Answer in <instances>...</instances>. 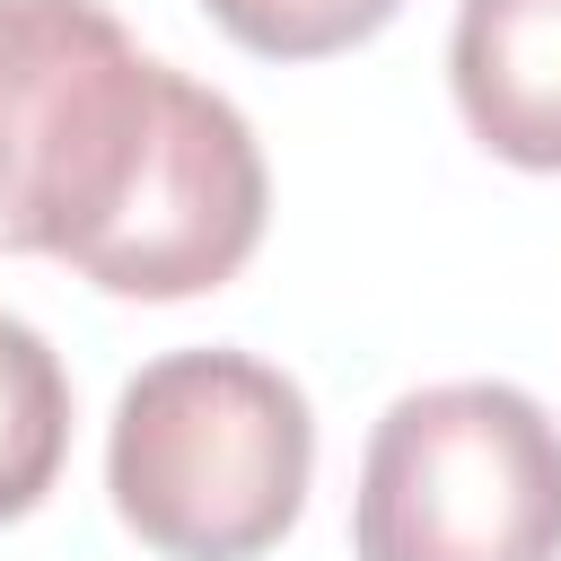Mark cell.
Here are the masks:
<instances>
[{"instance_id":"cell-1","label":"cell","mask_w":561,"mask_h":561,"mask_svg":"<svg viewBox=\"0 0 561 561\" xmlns=\"http://www.w3.org/2000/svg\"><path fill=\"white\" fill-rule=\"evenodd\" d=\"M307 394L254 351H167L114 403L105 491L114 517L167 561L272 552L307 508Z\"/></svg>"},{"instance_id":"cell-5","label":"cell","mask_w":561,"mask_h":561,"mask_svg":"<svg viewBox=\"0 0 561 561\" xmlns=\"http://www.w3.org/2000/svg\"><path fill=\"white\" fill-rule=\"evenodd\" d=\"M447 79L491 158L561 175V0H465Z\"/></svg>"},{"instance_id":"cell-2","label":"cell","mask_w":561,"mask_h":561,"mask_svg":"<svg viewBox=\"0 0 561 561\" xmlns=\"http://www.w3.org/2000/svg\"><path fill=\"white\" fill-rule=\"evenodd\" d=\"M175 70L105 0H0V245L88 263L114 228Z\"/></svg>"},{"instance_id":"cell-7","label":"cell","mask_w":561,"mask_h":561,"mask_svg":"<svg viewBox=\"0 0 561 561\" xmlns=\"http://www.w3.org/2000/svg\"><path fill=\"white\" fill-rule=\"evenodd\" d=\"M219 18V35H237L263 61H324L368 44L403 0H202Z\"/></svg>"},{"instance_id":"cell-3","label":"cell","mask_w":561,"mask_h":561,"mask_svg":"<svg viewBox=\"0 0 561 561\" xmlns=\"http://www.w3.org/2000/svg\"><path fill=\"white\" fill-rule=\"evenodd\" d=\"M359 561H561V430L500 377L403 394L359 456Z\"/></svg>"},{"instance_id":"cell-4","label":"cell","mask_w":561,"mask_h":561,"mask_svg":"<svg viewBox=\"0 0 561 561\" xmlns=\"http://www.w3.org/2000/svg\"><path fill=\"white\" fill-rule=\"evenodd\" d=\"M263 210H272V175L254 123L219 88L175 70L167 123L79 272L114 298H202L245 272V254L263 245Z\"/></svg>"},{"instance_id":"cell-6","label":"cell","mask_w":561,"mask_h":561,"mask_svg":"<svg viewBox=\"0 0 561 561\" xmlns=\"http://www.w3.org/2000/svg\"><path fill=\"white\" fill-rule=\"evenodd\" d=\"M61 456H70V377L35 324L0 316V526L44 508Z\"/></svg>"}]
</instances>
